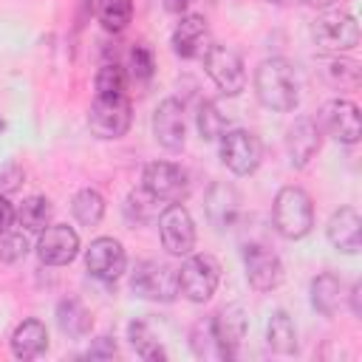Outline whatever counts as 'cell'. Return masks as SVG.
Instances as JSON below:
<instances>
[{"label":"cell","mask_w":362,"mask_h":362,"mask_svg":"<svg viewBox=\"0 0 362 362\" xmlns=\"http://www.w3.org/2000/svg\"><path fill=\"white\" fill-rule=\"evenodd\" d=\"M255 93L260 105L269 110H277V113L294 110L300 105V82H297L294 65L283 57L263 59L255 71Z\"/></svg>","instance_id":"1"},{"label":"cell","mask_w":362,"mask_h":362,"mask_svg":"<svg viewBox=\"0 0 362 362\" xmlns=\"http://www.w3.org/2000/svg\"><path fill=\"white\" fill-rule=\"evenodd\" d=\"M272 221L280 238L300 240L314 226V204L303 187H283L272 204Z\"/></svg>","instance_id":"2"},{"label":"cell","mask_w":362,"mask_h":362,"mask_svg":"<svg viewBox=\"0 0 362 362\" xmlns=\"http://www.w3.org/2000/svg\"><path fill=\"white\" fill-rule=\"evenodd\" d=\"M311 40L322 54H342L359 45V23L348 11H325L311 23Z\"/></svg>","instance_id":"3"},{"label":"cell","mask_w":362,"mask_h":362,"mask_svg":"<svg viewBox=\"0 0 362 362\" xmlns=\"http://www.w3.org/2000/svg\"><path fill=\"white\" fill-rule=\"evenodd\" d=\"M130 288L141 300L153 303H173L178 294V272L161 260H141L133 269Z\"/></svg>","instance_id":"4"},{"label":"cell","mask_w":362,"mask_h":362,"mask_svg":"<svg viewBox=\"0 0 362 362\" xmlns=\"http://www.w3.org/2000/svg\"><path fill=\"white\" fill-rule=\"evenodd\" d=\"M130 99L124 93H113V96H99L93 99L90 110H88V127L96 139H122L130 130Z\"/></svg>","instance_id":"5"},{"label":"cell","mask_w":362,"mask_h":362,"mask_svg":"<svg viewBox=\"0 0 362 362\" xmlns=\"http://www.w3.org/2000/svg\"><path fill=\"white\" fill-rule=\"evenodd\" d=\"M221 280V263L212 255H189L178 269V294L189 303H206Z\"/></svg>","instance_id":"6"},{"label":"cell","mask_w":362,"mask_h":362,"mask_svg":"<svg viewBox=\"0 0 362 362\" xmlns=\"http://www.w3.org/2000/svg\"><path fill=\"white\" fill-rule=\"evenodd\" d=\"M204 68L209 79L218 85V90H223L226 96H238L246 88V68H243L240 54L232 45L212 42L204 54Z\"/></svg>","instance_id":"7"},{"label":"cell","mask_w":362,"mask_h":362,"mask_svg":"<svg viewBox=\"0 0 362 362\" xmlns=\"http://www.w3.org/2000/svg\"><path fill=\"white\" fill-rule=\"evenodd\" d=\"M260 158H263V147L252 130L235 127L221 136V161L235 175H252L260 167Z\"/></svg>","instance_id":"8"},{"label":"cell","mask_w":362,"mask_h":362,"mask_svg":"<svg viewBox=\"0 0 362 362\" xmlns=\"http://www.w3.org/2000/svg\"><path fill=\"white\" fill-rule=\"evenodd\" d=\"M141 187L156 201H167V204H181L189 195L187 173L173 161H150L141 173Z\"/></svg>","instance_id":"9"},{"label":"cell","mask_w":362,"mask_h":362,"mask_svg":"<svg viewBox=\"0 0 362 362\" xmlns=\"http://www.w3.org/2000/svg\"><path fill=\"white\" fill-rule=\"evenodd\" d=\"M320 124L331 139H337L339 144H356L362 136V119H359V107L351 99H328L320 113H317Z\"/></svg>","instance_id":"10"},{"label":"cell","mask_w":362,"mask_h":362,"mask_svg":"<svg viewBox=\"0 0 362 362\" xmlns=\"http://www.w3.org/2000/svg\"><path fill=\"white\" fill-rule=\"evenodd\" d=\"M158 235L170 255H189L195 246V223L184 204H167L158 212Z\"/></svg>","instance_id":"11"},{"label":"cell","mask_w":362,"mask_h":362,"mask_svg":"<svg viewBox=\"0 0 362 362\" xmlns=\"http://www.w3.org/2000/svg\"><path fill=\"white\" fill-rule=\"evenodd\" d=\"M243 266H246V280L257 291H272L283 283V263L274 249L266 243H249L243 249Z\"/></svg>","instance_id":"12"},{"label":"cell","mask_w":362,"mask_h":362,"mask_svg":"<svg viewBox=\"0 0 362 362\" xmlns=\"http://www.w3.org/2000/svg\"><path fill=\"white\" fill-rule=\"evenodd\" d=\"M37 255L45 266H65L79 255V235L68 223H48L40 232Z\"/></svg>","instance_id":"13"},{"label":"cell","mask_w":362,"mask_h":362,"mask_svg":"<svg viewBox=\"0 0 362 362\" xmlns=\"http://www.w3.org/2000/svg\"><path fill=\"white\" fill-rule=\"evenodd\" d=\"M85 266L90 272V277L96 280H116L124 266H127V255H124V246L116 240V238H96L90 240L88 252H85Z\"/></svg>","instance_id":"14"},{"label":"cell","mask_w":362,"mask_h":362,"mask_svg":"<svg viewBox=\"0 0 362 362\" xmlns=\"http://www.w3.org/2000/svg\"><path fill=\"white\" fill-rule=\"evenodd\" d=\"M320 144H322V130L317 127L314 119L308 116H300L288 124L286 130V150H288V161L291 167L303 170L311 164V158L320 153Z\"/></svg>","instance_id":"15"},{"label":"cell","mask_w":362,"mask_h":362,"mask_svg":"<svg viewBox=\"0 0 362 362\" xmlns=\"http://www.w3.org/2000/svg\"><path fill=\"white\" fill-rule=\"evenodd\" d=\"M175 57L181 59H195V57H204L206 48L212 45L209 40V25L201 14H187L178 20V25L173 28V40H170Z\"/></svg>","instance_id":"16"},{"label":"cell","mask_w":362,"mask_h":362,"mask_svg":"<svg viewBox=\"0 0 362 362\" xmlns=\"http://www.w3.org/2000/svg\"><path fill=\"white\" fill-rule=\"evenodd\" d=\"M153 133L156 141L167 150H181L187 141V122H184V105L178 99L158 102L153 113Z\"/></svg>","instance_id":"17"},{"label":"cell","mask_w":362,"mask_h":362,"mask_svg":"<svg viewBox=\"0 0 362 362\" xmlns=\"http://www.w3.org/2000/svg\"><path fill=\"white\" fill-rule=\"evenodd\" d=\"M325 235L337 252L356 255L362 249V218L354 206H339L325 226Z\"/></svg>","instance_id":"18"},{"label":"cell","mask_w":362,"mask_h":362,"mask_svg":"<svg viewBox=\"0 0 362 362\" xmlns=\"http://www.w3.org/2000/svg\"><path fill=\"white\" fill-rule=\"evenodd\" d=\"M240 215V195L232 184L226 181H215L206 192V218L215 229H232L238 223Z\"/></svg>","instance_id":"19"},{"label":"cell","mask_w":362,"mask_h":362,"mask_svg":"<svg viewBox=\"0 0 362 362\" xmlns=\"http://www.w3.org/2000/svg\"><path fill=\"white\" fill-rule=\"evenodd\" d=\"M246 325H249V317H246V311H243L240 303H229L218 314H212V328H215L223 351L229 354V359L240 348V342L246 337Z\"/></svg>","instance_id":"20"},{"label":"cell","mask_w":362,"mask_h":362,"mask_svg":"<svg viewBox=\"0 0 362 362\" xmlns=\"http://www.w3.org/2000/svg\"><path fill=\"white\" fill-rule=\"evenodd\" d=\"M345 297H348V294H345V283H342L337 274L322 272V274H317V277L311 280V305H314V311H320L322 317H334V314L339 311V305H342Z\"/></svg>","instance_id":"21"},{"label":"cell","mask_w":362,"mask_h":362,"mask_svg":"<svg viewBox=\"0 0 362 362\" xmlns=\"http://www.w3.org/2000/svg\"><path fill=\"white\" fill-rule=\"evenodd\" d=\"M48 348V331L40 320H23L11 334V354L17 359H34Z\"/></svg>","instance_id":"22"},{"label":"cell","mask_w":362,"mask_h":362,"mask_svg":"<svg viewBox=\"0 0 362 362\" xmlns=\"http://www.w3.org/2000/svg\"><path fill=\"white\" fill-rule=\"evenodd\" d=\"M57 325L62 328V334L79 339V337H85L90 331L93 317L76 297H65V300L57 303Z\"/></svg>","instance_id":"23"},{"label":"cell","mask_w":362,"mask_h":362,"mask_svg":"<svg viewBox=\"0 0 362 362\" xmlns=\"http://www.w3.org/2000/svg\"><path fill=\"white\" fill-rule=\"evenodd\" d=\"M189 348L198 359H212V362H221V359H229V354L223 351L215 328H212V317H204L192 325L189 331Z\"/></svg>","instance_id":"24"},{"label":"cell","mask_w":362,"mask_h":362,"mask_svg":"<svg viewBox=\"0 0 362 362\" xmlns=\"http://www.w3.org/2000/svg\"><path fill=\"white\" fill-rule=\"evenodd\" d=\"M266 345L274 354H294L297 351V331L286 311H274L266 325Z\"/></svg>","instance_id":"25"},{"label":"cell","mask_w":362,"mask_h":362,"mask_svg":"<svg viewBox=\"0 0 362 362\" xmlns=\"http://www.w3.org/2000/svg\"><path fill=\"white\" fill-rule=\"evenodd\" d=\"M51 215H54V206H51V201L42 198V195L25 198V201L17 206V212H14V218L20 221V226H25L28 232H42V229L51 223Z\"/></svg>","instance_id":"26"},{"label":"cell","mask_w":362,"mask_h":362,"mask_svg":"<svg viewBox=\"0 0 362 362\" xmlns=\"http://www.w3.org/2000/svg\"><path fill=\"white\" fill-rule=\"evenodd\" d=\"M71 212H74V218H76L82 226H96V223L102 221V215H105V198H102L93 187H85V189H79V192L74 195Z\"/></svg>","instance_id":"27"},{"label":"cell","mask_w":362,"mask_h":362,"mask_svg":"<svg viewBox=\"0 0 362 362\" xmlns=\"http://www.w3.org/2000/svg\"><path fill=\"white\" fill-rule=\"evenodd\" d=\"M127 339H130V345L136 348V354H139L141 359H147V362H161V359H167V351L161 348V342L156 339V334L147 328V322H130Z\"/></svg>","instance_id":"28"},{"label":"cell","mask_w":362,"mask_h":362,"mask_svg":"<svg viewBox=\"0 0 362 362\" xmlns=\"http://www.w3.org/2000/svg\"><path fill=\"white\" fill-rule=\"evenodd\" d=\"M96 14L107 31H124L133 20V0H99Z\"/></svg>","instance_id":"29"},{"label":"cell","mask_w":362,"mask_h":362,"mask_svg":"<svg viewBox=\"0 0 362 362\" xmlns=\"http://www.w3.org/2000/svg\"><path fill=\"white\" fill-rule=\"evenodd\" d=\"M322 76H325L331 85H337V88H356V85L362 82L359 62H354V59H342L339 54L331 57V59L325 62Z\"/></svg>","instance_id":"30"},{"label":"cell","mask_w":362,"mask_h":362,"mask_svg":"<svg viewBox=\"0 0 362 362\" xmlns=\"http://www.w3.org/2000/svg\"><path fill=\"white\" fill-rule=\"evenodd\" d=\"M195 124H198V133L204 141H215L226 133V116L221 113V107L215 102H201L198 105V113H195Z\"/></svg>","instance_id":"31"},{"label":"cell","mask_w":362,"mask_h":362,"mask_svg":"<svg viewBox=\"0 0 362 362\" xmlns=\"http://www.w3.org/2000/svg\"><path fill=\"white\" fill-rule=\"evenodd\" d=\"M124 212H127L130 221H136V223H147V221L156 218V212H158V201L141 187V189H133V192L127 195Z\"/></svg>","instance_id":"32"},{"label":"cell","mask_w":362,"mask_h":362,"mask_svg":"<svg viewBox=\"0 0 362 362\" xmlns=\"http://www.w3.org/2000/svg\"><path fill=\"white\" fill-rule=\"evenodd\" d=\"M124 85H127V76H124V68L116 65V62H105L96 74V93L99 96H113V93H124Z\"/></svg>","instance_id":"33"},{"label":"cell","mask_w":362,"mask_h":362,"mask_svg":"<svg viewBox=\"0 0 362 362\" xmlns=\"http://www.w3.org/2000/svg\"><path fill=\"white\" fill-rule=\"evenodd\" d=\"M127 68H130V76L133 79H150L153 71H156V59H153V51L147 42H136L130 48V57H127Z\"/></svg>","instance_id":"34"},{"label":"cell","mask_w":362,"mask_h":362,"mask_svg":"<svg viewBox=\"0 0 362 362\" xmlns=\"http://www.w3.org/2000/svg\"><path fill=\"white\" fill-rule=\"evenodd\" d=\"M28 255V240L23 232H3L0 238V260L3 263H20Z\"/></svg>","instance_id":"35"},{"label":"cell","mask_w":362,"mask_h":362,"mask_svg":"<svg viewBox=\"0 0 362 362\" xmlns=\"http://www.w3.org/2000/svg\"><path fill=\"white\" fill-rule=\"evenodd\" d=\"M23 167L17 164V161H6L3 167H0V192L6 195V192H14L17 187H20V181H23Z\"/></svg>","instance_id":"36"},{"label":"cell","mask_w":362,"mask_h":362,"mask_svg":"<svg viewBox=\"0 0 362 362\" xmlns=\"http://www.w3.org/2000/svg\"><path fill=\"white\" fill-rule=\"evenodd\" d=\"M116 356V342L110 337H96L88 348V359H113Z\"/></svg>","instance_id":"37"},{"label":"cell","mask_w":362,"mask_h":362,"mask_svg":"<svg viewBox=\"0 0 362 362\" xmlns=\"http://www.w3.org/2000/svg\"><path fill=\"white\" fill-rule=\"evenodd\" d=\"M11 221H14V209H11V204L6 201V195L0 192V235H3V232H8Z\"/></svg>","instance_id":"38"},{"label":"cell","mask_w":362,"mask_h":362,"mask_svg":"<svg viewBox=\"0 0 362 362\" xmlns=\"http://www.w3.org/2000/svg\"><path fill=\"white\" fill-rule=\"evenodd\" d=\"M359 294H362V283H354V288H351L348 297H351V311H354L356 317L362 314V297H359Z\"/></svg>","instance_id":"39"},{"label":"cell","mask_w":362,"mask_h":362,"mask_svg":"<svg viewBox=\"0 0 362 362\" xmlns=\"http://www.w3.org/2000/svg\"><path fill=\"white\" fill-rule=\"evenodd\" d=\"M187 6H189V0H164V8L170 14H181V11H187Z\"/></svg>","instance_id":"40"},{"label":"cell","mask_w":362,"mask_h":362,"mask_svg":"<svg viewBox=\"0 0 362 362\" xmlns=\"http://www.w3.org/2000/svg\"><path fill=\"white\" fill-rule=\"evenodd\" d=\"M263 3H272V6H297L303 0H263Z\"/></svg>","instance_id":"41"},{"label":"cell","mask_w":362,"mask_h":362,"mask_svg":"<svg viewBox=\"0 0 362 362\" xmlns=\"http://www.w3.org/2000/svg\"><path fill=\"white\" fill-rule=\"evenodd\" d=\"M0 130H3V119H0Z\"/></svg>","instance_id":"42"}]
</instances>
